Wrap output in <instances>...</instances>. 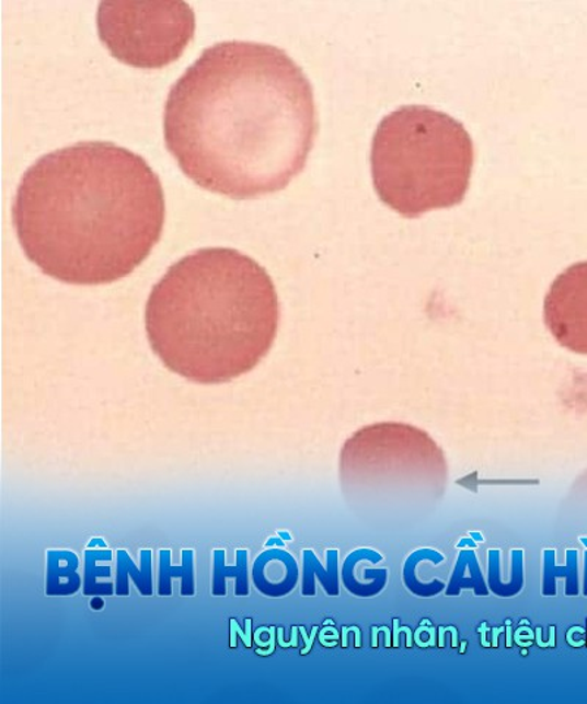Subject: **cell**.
I'll return each instance as SVG.
<instances>
[{"label": "cell", "mask_w": 587, "mask_h": 704, "mask_svg": "<svg viewBox=\"0 0 587 704\" xmlns=\"http://www.w3.org/2000/svg\"><path fill=\"white\" fill-rule=\"evenodd\" d=\"M383 556L370 547L353 551L344 559L341 580L345 590L356 598L370 599L381 595L388 585L387 568H367V565L382 563Z\"/></svg>", "instance_id": "obj_9"}, {"label": "cell", "mask_w": 587, "mask_h": 704, "mask_svg": "<svg viewBox=\"0 0 587 704\" xmlns=\"http://www.w3.org/2000/svg\"><path fill=\"white\" fill-rule=\"evenodd\" d=\"M511 576L505 581L503 568H500V552L491 550L487 554V586L492 593L498 598L509 599L520 595L525 589V552L514 550L511 552Z\"/></svg>", "instance_id": "obj_15"}, {"label": "cell", "mask_w": 587, "mask_h": 704, "mask_svg": "<svg viewBox=\"0 0 587 704\" xmlns=\"http://www.w3.org/2000/svg\"><path fill=\"white\" fill-rule=\"evenodd\" d=\"M112 559H114V552L110 547H106V550H85L84 596L94 598V596L115 595V585L112 581Z\"/></svg>", "instance_id": "obj_17"}, {"label": "cell", "mask_w": 587, "mask_h": 704, "mask_svg": "<svg viewBox=\"0 0 587 704\" xmlns=\"http://www.w3.org/2000/svg\"><path fill=\"white\" fill-rule=\"evenodd\" d=\"M90 608L94 609V611H102V609L105 608V602H103V599L99 598V596H94V598L90 600Z\"/></svg>", "instance_id": "obj_21"}, {"label": "cell", "mask_w": 587, "mask_h": 704, "mask_svg": "<svg viewBox=\"0 0 587 704\" xmlns=\"http://www.w3.org/2000/svg\"><path fill=\"white\" fill-rule=\"evenodd\" d=\"M80 558L76 552L67 550H50L46 554V596L65 598L79 593L81 576L79 573Z\"/></svg>", "instance_id": "obj_10"}, {"label": "cell", "mask_w": 587, "mask_h": 704, "mask_svg": "<svg viewBox=\"0 0 587 704\" xmlns=\"http://www.w3.org/2000/svg\"><path fill=\"white\" fill-rule=\"evenodd\" d=\"M403 581L414 596L423 599L435 598V596L442 593L447 589L446 582L438 580V578L430 581L422 580L421 576H418L417 561L414 554L408 555V558L405 559Z\"/></svg>", "instance_id": "obj_19"}, {"label": "cell", "mask_w": 587, "mask_h": 704, "mask_svg": "<svg viewBox=\"0 0 587 704\" xmlns=\"http://www.w3.org/2000/svg\"><path fill=\"white\" fill-rule=\"evenodd\" d=\"M379 198L405 218L464 200L474 161L468 129L444 112L403 106L379 124L372 142Z\"/></svg>", "instance_id": "obj_4"}, {"label": "cell", "mask_w": 587, "mask_h": 704, "mask_svg": "<svg viewBox=\"0 0 587 704\" xmlns=\"http://www.w3.org/2000/svg\"><path fill=\"white\" fill-rule=\"evenodd\" d=\"M274 280L232 249H203L181 258L146 304L150 347L172 373L200 384L248 374L278 334Z\"/></svg>", "instance_id": "obj_3"}, {"label": "cell", "mask_w": 587, "mask_h": 704, "mask_svg": "<svg viewBox=\"0 0 587 704\" xmlns=\"http://www.w3.org/2000/svg\"><path fill=\"white\" fill-rule=\"evenodd\" d=\"M316 580L327 596H339V552L326 551V565L319 561L313 551H303V576H301V595L306 598L316 596Z\"/></svg>", "instance_id": "obj_12"}, {"label": "cell", "mask_w": 587, "mask_h": 704, "mask_svg": "<svg viewBox=\"0 0 587 704\" xmlns=\"http://www.w3.org/2000/svg\"><path fill=\"white\" fill-rule=\"evenodd\" d=\"M165 194L133 151L85 141L25 172L12 220L25 256L60 282L103 285L133 274L161 240Z\"/></svg>", "instance_id": "obj_2"}, {"label": "cell", "mask_w": 587, "mask_h": 704, "mask_svg": "<svg viewBox=\"0 0 587 704\" xmlns=\"http://www.w3.org/2000/svg\"><path fill=\"white\" fill-rule=\"evenodd\" d=\"M567 563L560 567L555 564V551L543 552L542 595L546 598L556 596V580L564 578L565 596H578V554L569 550L565 555Z\"/></svg>", "instance_id": "obj_18"}, {"label": "cell", "mask_w": 587, "mask_h": 704, "mask_svg": "<svg viewBox=\"0 0 587 704\" xmlns=\"http://www.w3.org/2000/svg\"><path fill=\"white\" fill-rule=\"evenodd\" d=\"M140 565L134 563L127 551H116L115 595L129 596V578L141 596H153V552L142 550L138 554Z\"/></svg>", "instance_id": "obj_11"}, {"label": "cell", "mask_w": 587, "mask_h": 704, "mask_svg": "<svg viewBox=\"0 0 587 704\" xmlns=\"http://www.w3.org/2000/svg\"><path fill=\"white\" fill-rule=\"evenodd\" d=\"M299 580V564L287 551L271 547L254 559L252 581L258 593L266 598H285L292 593Z\"/></svg>", "instance_id": "obj_8"}, {"label": "cell", "mask_w": 587, "mask_h": 704, "mask_svg": "<svg viewBox=\"0 0 587 704\" xmlns=\"http://www.w3.org/2000/svg\"><path fill=\"white\" fill-rule=\"evenodd\" d=\"M545 323L561 347L587 356V262L569 266L551 285Z\"/></svg>", "instance_id": "obj_7"}, {"label": "cell", "mask_w": 587, "mask_h": 704, "mask_svg": "<svg viewBox=\"0 0 587 704\" xmlns=\"http://www.w3.org/2000/svg\"><path fill=\"white\" fill-rule=\"evenodd\" d=\"M463 590H473L477 598H486L491 593L476 552L472 550L460 552L454 572H452L450 582L447 585L446 595L457 598Z\"/></svg>", "instance_id": "obj_16"}, {"label": "cell", "mask_w": 587, "mask_h": 704, "mask_svg": "<svg viewBox=\"0 0 587 704\" xmlns=\"http://www.w3.org/2000/svg\"><path fill=\"white\" fill-rule=\"evenodd\" d=\"M237 564L227 565V554L223 550L214 551V577H211V595L226 598L228 595L227 580L234 578L237 598L250 595L249 551H237Z\"/></svg>", "instance_id": "obj_13"}, {"label": "cell", "mask_w": 587, "mask_h": 704, "mask_svg": "<svg viewBox=\"0 0 587 704\" xmlns=\"http://www.w3.org/2000/svg\"><path fill=\"white\" fill-rule=\"evenodd\" d=\"M97 32L120 62L157 69L183 55L196 32V15L185 2H102Z\"/></svg>", "instance_id": "obj_6"}, {"label": "cell", "mask_w": 587, "mask_h": 704, "mask_svg": "<svg viewBox=\"0 0 587 704\" xmlns=\"http://www.w3.org/2000/svg\"><path fill=\"white\" fill-rule=\"evenodd\" d=\"M442 449L426 431L403 423L362 427L344 443L339 476L347 496L365 503L403 494L438 499L447 483Z\"/></svg>", "instance_id": "obj_5"}, {"label": "cell", "mask_w": 587, "mask_h": 704, "mask_svg": "<svg viewBox=\"0 0 587 704\" xmlns=\"http://www.w3.org/2000/svg\"><path fill=\"white\" fill-rule=\"evenodd\" d=\"M172 552L170 550L159 551L158 572V595L162 598L172 596V580L181 578V596L192 598L196 595V581H194V551H181V565L174 567L171 563Z\"/></svg>", "instance_id": "obj_14"}, {"label": "cell", "mask_w": 587, "mask_h": 704, "mask_svg": "<svg viewBox=\"0 0 587 704\" xmlns=\"http://www.w3.org/2000/svg\"><path fill=\"white\" fill-rule=\"evenodd\" d=\"M318 131L312 84L279 47H207L168 94L163 132L180 170L207 192L245 200L287 187Z\"/></svg>", "instance_id": "obj_1"}, {"label": "cell", "mask_w": 587, "mask_h": 704, "mask_svg": "<svg viewBox=\"0 0 587 704\" xmlns=\"http://www.w3.org/2000/svg\"><path fill=\"white\" fill-rule=\"evenodd\" d=\"M107 544L103 539H92L88 544V550H106Z\"/></svg>", "instance_id": "obj_20"}, {"label": "cell", "mask_w": 587, "mask_h": 704, "mask_svg": "<svg viewBox=\"0 0 587 704\" xmlns=\"http://www.w3.org/2000/svg\"><path fill=\"white\" fill-rule=\"evenodd\" d=\"M583 595L587 596V551L585 554V590H583Z\"/></svg>", "instance_id": "obj_22"}]
</instances>
